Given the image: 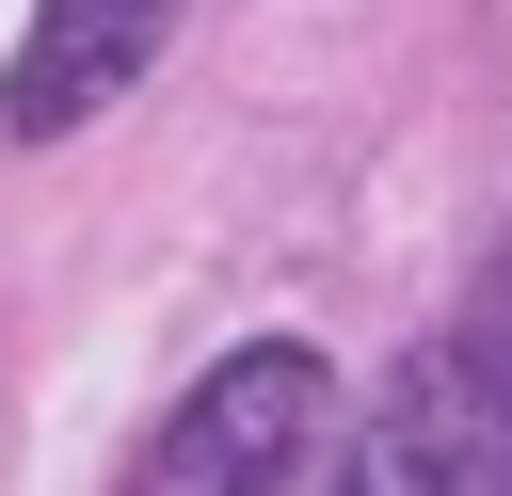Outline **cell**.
Instances as JSON below:
<instances>
[{"mask_svg": "<svg viewBox=\"0 0 512 496\" xmlns=\"http://www.w3.org/2000/svg\"><path fill=\"white\" fill-rule=\"evenodd\" d=\"M304 448H320V352H304V336H256V352H224V368L144 432V464H128L112 496H288Z\"/></svg>", "mask_w": 512, "mask_h": 496, "instance_id": "1", "label": "cell"}, {"mask_svg": "<svg viewBox=\"0 0 512 496\" xmlns=\"http://www.w3.org/2000/svg\"><path fill=\"white\" fill-rule=\"evenodd\" d=\"M336 496H512V400L464 352H416L336 448Z\"/></svg>", "mask_w": 512, "mask_h": 496, "instance_id": "2", "label": "cell"}, {"mask_svg": "<svg viewBox=\"0 0 512 496\" xmlns=\"http://www.w3.org/2000/svg\"><path fill=\"white\" fill-rule=\"evenodd\" d=\"M160 32H176V0H32V32H16V64H0V144L96 128V112L160 64Z\"/></svg>", "mask_w": 512, "mask_h": 496, "instance_id": "3", "label": "cell"}, {"mask_svg": "<svg viewBox=\"0 0 512 496\" xmlns=\"http://www.w3.org/2000/svg\"><path fill=\"white\" fill-rule=\"evenodd\" d=\"M448 352H464V368H480V384L512 400V256L480 272V304H464V336H448Z\"/></svg>", "mask_w": 512, "mask_h": 496, "instance_id": "4", "label": "cell"}]
</instances>
